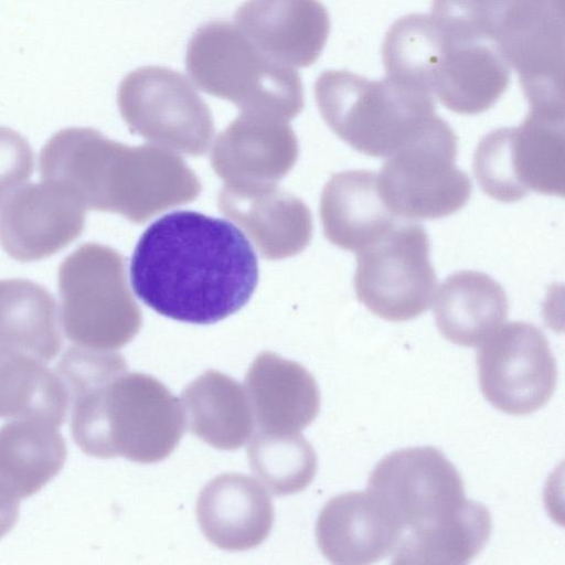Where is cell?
Wrapping results in <instances>:
<instances>
[{"label":"cell","mask_w":565,"mask_h":565,"mask_svg":"<svg viewBox=\"0 0 565 565\" xmlns=\"http://www.w3.org/2000/svg\"><path fill=\"white\" fill-rule=\"evenodd\" d=\"M218 207L239 225L266 259L299 254L312 236V216L299 198L276 183H225Z\"/></svg>","instance_id":"cell-17"},{"label":"cell","mask_w":565,"mask_h":565,"mask_svg":"<svg viewBox=\"0 0 565 565\" xmlns=\"http://www.w3.org/2000/svg\"><path fill=\"white\" fill-rule=\"evenodd\" d=\"M185 425L213 448L235 450L254 434V415L245 387L233 377L209 370L181 395Z\"/></svg>","instance_id":"cell-24"},{"label":"cell","mask_w":565,"mask_h":565,"mask_svg":"<svg viewBox=\"0 0 565 565\" xmlns=\"http://www.w3.org/2000/svg\"><path fill=\"white\" fill-rule=\"evenodd\" d=\"M484 38L518 73L530 109L564 111L563 0H497Z\"/></svg>","instance_id":"cell-11"},{"label":"cell","mask_w":565,"mask_h":565,"mask_svg":"<svg viewBox=\"0 0 565 565\" xmlns=\"http://www.w3.org/2000/svg\"><path fill=\"white\" fill-rule=\"evenodd\" d=\"M58 425L11 418L0 427V488L20 500L41 490L63 468L67 449Z\"/></svg>","instance_id":"cell-25"},{"label":"cell","mask_w":565,"mask_h":565,"mask_svg":"<svg viewBox=\"0 0 565 565\" xmlns=\"http://www.w3.org/2000/svg\"><path fill=\"white\" fill-rule=\"evenodd\" d=\"M313 90L329 128L370 157H390L437 116L430 93L390 75L373 81L345 70H329L318 76Z\"/></svg>","instance_id":"cell-6"},{"label":"cell","mask_w":565,"mask_h":565,"mask_svg":"<svg viewBox=\"0 0 565 565\" xmlns=\"http://www.w3.org/2000/svg\"><path fill=\"white\" fill-rule=\"evenodd\" d=\"M135 294L161 316L194 324L237 312L258 282L257 257L232 223L193 211L153 222L130 262Z\"/></svg>","instance_id":"cell-1"},{"label":"cell","mask_w":565,"mask_h":565,"mask_svg":"<svg viewBox=\"0 0 565 565\" xmlns=\"http://www.w3.org/2000/svg\"><path fill=\"white\" fill-rule=\"evenodd\" d=\"M234 20L260 53L290 67L313 64L330 32L328 10L319 0H247Z\"/></svg>","instance_id":"cell-16"},{"label":"cell","mask_w":565,"mask_h":565,"mask_svg":"<svg viewBox=\"0 0 565 565\" xmlns=\"http://www.w3.org/2000/svg\"><path fill=\"white\" fill-rule=\"evenodd\" d=\"M382 55L386 75L424 88L457 114L488 110L510 83V66L495 45L463 38L431 14L396 20Z\"/></svg>","instance_id":"cell-5"},{"label":"cell","mask_w":565,"mask_h":565,"mask_svg":"<svg viewBox=\"0 0 565 565\" xmlns=\"http://www.w3.org/2000/svg\"><path fill=\"white\" fill-rule=\"evenodd\" d=\"M316 539L329 562L363 565L392 553L397 529L369 491H350L331 498L321 509Z\"/></svg>","instance_id":"cell-20"},{"label":"cell","mask_w":565,"mask_h":565,"mask_svg":"<svg viewBox=\"0 0 565 565\" xmlns=\"http://www.w3.org/2000/svg\"><path fill=\"white\" fill-rule=\"evenodd\" d=\"M473 174L483 193L515 202L530 191L564 195V113L530 109L518 127L491 130L478 142Z\"/></svg>","instance_id":"cell-9"},{"label":"cell","mask_w":565,"mask_h":565,"mask_svg":"<svg viewBox=\"0 0 565 565\" xmlns=\"http://www.w3.org/2000/svg\"><path fill=\"white\" fill-rule=\"evenodd\" d=\"M42 181L54 183L85 207L143 223L201 192L195 173L174 152L154 146L130 147L88 127L54 134L41 149Z\"/></svg>","instance_id":"cell-4"},{"label":"cell","mask_w":565,"mask_h":565,"mask_svg":"<svg viewBox=\"0 0 565 565\" xmlns=\"http://www.w3.org/2000/svg\"><path fill=\"white\" fill-rule=\"evenodd\" d=\"M435 294L436 326L445 339L458 345H480L508 317L503 287L481 271H456Z\"/></svg>","instance_id":"cell-23"},{"label":"cell","mask_w":565,"mask_h":565,"mask_svg":"<svg viewBox=\"0 0 565 565\" xmlns=\"http://www.w3.org/2000/svg\"><path fill=\"white\" fill-rule=\"evenodd\" d=\"M297 137L288 121L239 113L213 143L211 164L226 183H276L295 166Z\"/></svg>","instance_id":"cell-18"},{"label":"cell","mask_w":565,"mask_h":565,"mask_svg":"<svg viewBox=\"0 0 565 565\" xmlns=\"http://www.w3.org/2000/svg\"><path fill=\"white\" fill-rule=\"evenodd\" d=\"M429 254L425 228L411 220L398 218L356 252L358 300L387 321L417 318L430 307L437 287Z\"/></svg>","instance_id":"cell-12"},{"label":"cell","mask_w":565,"mask_h":565,"mask_svg":"<svg viewBox=\"0 0 565 565\" xmlns=\"http://www.w3.org/2000/svg\"><path fill=\"white\" fill-rule=\"evenodd\" d=\"M71 404V431L88 456L159 462L185 427L180 401L156 377L128 372L115 352L70 348L56 366Z\"/></svg>","instance_id":"cell-2"},{"label":"cell","mask_w":565,"mask_h":565,"mask_svg":"<svg viewBox=\"0 0 565 565\" xmlns=\"http://www.w3.org/2000/svg\"><path fill=\"white\" fill-rule=\"evenodd\" d=\"M247 448L252 472L274 494L289 495L306 489L316 476L317 455L300 434H253Z\"/></svg>","instance_id":"cell-28"},{"label":"cell","mask_w":565,"mask_h":565,"mask_svg":"<svg viewBox=\"0 0 565 565\" xmlns=\"http://www.w3.org/2000/svg\"><path fill=\"white\" fill-rule=\"evenodd\" d=\"M120 115L131 132L154 146L191 156L211 143L212 113L188 78L169 67L148 65L127 74L117 92Z\"/></svg>","instance_id":"cell-13"},{"label":"cell","mask_w":565,"mask_h":565,"mask_svg":"<svg viewBox=\"0 0 565 565\" xmlns=\"http://www.w3.org/2000/svg\"><path fill=\"white\" fill-rule=\"evenodd\" d=\"M255 425L262 433H300L320 411V391L301 364L270 351L256 356L245 377Z\"/></svg>","instance_id":"cell-21"},{"label":"cell","mask_w":565,"mask_h":565,"mask_svg":"<svg viewBox=\"0 0 565 565\" xmlns=\"http://www.w3.org/2000/svg\"><path fill=\"white\" fill-rule=\"evenodd\" d=\"M196 519L206 540L228 552L262 544L273 527L274 507L263 484L242 473H223L200 492Z\"/></svg>","instance_id":"cell-19"},{"label":"cell","mask_w":565,"mask_h":565,"mask_svg":"<svg viewBox=\"0 0 565 565\" xmlns=\"http://www.w3.org/2000/svg\"><path fill=\"white\" fill-rule=\"evenodd\" d=\"M477 352L480 390L497 409L527 415L551 399L557 366L545 334L534 324H501Z\"/></svg>","instance_id":"cell-14"},{"label":"cell","mask_w":565,"mask_h":565,"mask_svg":"<svg viewBox=\"0 0 565 565\" xmlns=\"http://www.w3.org/2000/svg\"><path fill=\"white\" fill-rule=\"evenodd\" d=\"M60 319L74 343L113 351L129 343L141 327V311L126 278L125 258L114 248L85 243L58 268Z\"/></svg>","instance_id":"cell-8"},{"label":"cell","mask_w":565,"mask_h":565,"mask_svg":"<svg viewBox=\"0 0 565 565\" xmlns=\"http://www.w3.org/2000/svg\"><path fill=\"white\" fill-rule=\"evenodd\" d=\"M19 516V500L0 488V540L15 525Z\"/></svg>","instance_id":"cell-30"},{"label":"cell","mask_w":565,"mask_h":565,"mask_svg":"<svg viewBox=\"0 0 565 565\" xmlns=\"http://www.w3.org/2000/svg\"><path fill=\"white\" fill-rule=\"evenodd\" d=\"M85 209L54 183L22 184L0 202V245L19 262L47 258L81 235Z\"/></svg>","instance_id":"cell-15"},{"label":"cell","mask_w":565,"mask_h":565,"mask_svg":"<svg viewBox=\"0 0 565 565\" xmlns=\"http://www.w3.org/2000/svg\"><path fill=\"white\" fill-rule=\"evenodd\" d=\"M457 136L436 116L416 137L387 157L377 174L388 209L404 220H437L466 205L471 180L456 166Z\"/></svg>","instance_id":"cell-10"},{"label":"cell","mask_w":565,"mask_h":565,"mask_svg":"<svg viewBox=\"0 0 565 565\" xmlns=\"http://www.w3.org/2000/svg\"><path fill=\"white\" fill-rule=\"evenodd\" d=\"M324 236L333 245L358 252L398 218L385 204L377 174L370 170H348L333 174L320 199Z\"/></svg>","instance_id":"cell-22"},{"label":"cell","mask_w":565,"mask_h":565,"mask_svg":"<svg viewBox=\"0 0 565 565\" xmlns=\"http://www.w3.org/2000/svg\"><path fill=\"white\" fill-rule=\"evenodd\" d=\"M366 491L397 529L392 563L467 564L490 539L489 510L466 498L460 473L435 447L387 454L373 468Z\"/></svg>","instance_id":"cell-3"},{"label":"cell","mask_w":565,"mask_h":565,"mask_svg":"<svg viewBox=\"0 0 565 565\" xmlns=\"http://www.w3.org/2000/svg\"><path fill=\"white\" fill-rule=\"evenodd\" d=\"M68 396L43 362L0 345V418L35 417L61 426Z\"/></svg>","instance_id":"cell-27"},{"label":"cell","mask_w":565,"mask_h":565,"mask_svg":"<svg viewBox=\"0 0 565 565\" xmlns=\"http://www.w3.org/2000/svg\"><path fill=\"white\" fill-rule=\"evenodd\" d=\"M34 152L15 130L0 126V202L32 175Z\"/></svg>","instance_id":"cell-29"},{"label":"cell","mask_w":565,"mask_h":565,"mask_svg":"<svg viewBox=\"0 0 565 565\" xmlns=\"http://www.w3.org/2000/svg\"><path fill=\"white\" fill-rule=\"evenodd\" d=\"M0 345L43 363L57 355V308L44 286L21 278L0 280Z\"/></svg>","instance_id":"cell-26"},{"label":"cell","mask_w":565,"mask_h":565,"mask_svg":"<svg viewBox=\"0 0 565 565\" xmlns=\"http://www.w3.org/2000/svg\"><path fill=\"white\" fill-rule=\"evenodd\" d=\"M185 68L200 90L232 102L241 113L289 121L305 105L298 72L265 56L227 21H209L195 30Z\"/></svg>","instance_id":"cell-7"}]
</instances>
